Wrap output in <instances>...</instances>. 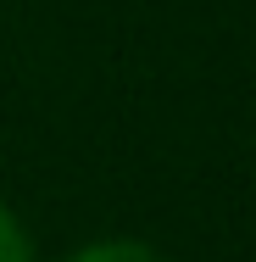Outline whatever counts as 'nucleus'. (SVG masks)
I'll return each instance as SVG.
<instances>
[{
  "label": "nucleus",
  "mask_w": 256,
  "mask_h": 262,
  "mask_svg": "<svg viewBox=\"0 0 256 262\" xmlns=\"http://www.w3.org/2000/svg\"><path fill=\"white\" fill-rule=\"evenodd\" d=\"M0 262H34V240L11 207H0Z\"/></svg>",
  "instance_id": "f257e3e1"
},
{
  "label": "nucleus",
  "mask_w": 256,
  "mask_h": 262,
  "mask_svg": "<svg viewBox=\"0 0 256 262\" xmlns=\"http://www.w3.org/2000/svg\"><path fill=\"white\" fill-rule=\"evenodd\" d=\"M73 262H161L151 246H139V240H101V246H89V251H78Z\"/></svg>",
  "instance_id": "f03ea898"
}]
</instances>
